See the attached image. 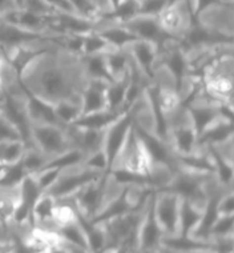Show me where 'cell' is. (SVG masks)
<instances>
[{
	"label": "cell",
	"mask_w": 234,
	"mask_h": 253,
	"mask_svg": "<svg viewBox=\"0 0 234 253\" xmlns=\"http://www.w3.org/2000/svg\"><path fill=\"white\" fill-rule=\"evenodd\" d=\"M19 80L30 96L53 107L61 101L81 103L89 76L81 56L52 42L27 61Z\"/></svg>",
	"instance_id": "1"
},
{
	"label": "cell",
	"mask_w": 234,
	"mask_h": 253,
	"mask_svg": "<svg viewBox=\"0 0 234 253\" xmlns=\"http://www.w3.org/2000/svg\"><path fill=\"white\" fill-rule=\"evenodd\" d=\"M233 48L222 51L202 68V91L212 100L233 109Z\"/></svg>",
	"instance_id": "2"
},
{
	"label": "cell",
	"mask_w": 234,
	"mask_h": 253,
	"mask_svg": "<svg viewBox=\"0 0 234 253\" xmlns=\"http://www.w3.org/2000/svg\"><path fill=\"white\" fill-rule=\"evenodd\" d=\"M151 164H152V160L148 155L147 148L136 126L132 124L121 148L118 149L112 164L109 167V170L121 169L130 173H136V175L147 176Z\"/></svg>",
	"instance_id": "3"
},
{
	"label": "cell",
	"mask_w": 234,
	"mask_h": 253,
	"mask_svg": "<svg viewBox=\"0 0 234 253\" xmlns=\"http://www.w3.org/2000/svg\"><path fill=\"white\" fill-rule=\"evenodd\" d=\"M30 145H34L49 159L60 156L72 148L65 126L57 124H30Z\"/></svg>",
	"instance_id": "4"
},
{
	"label": "cell",
	"mask_w": 234,
	"mask_h": 253,
	"mask_svg": "<svg viewBox=\"0 0 234 253\" xmlns=\"http://www.w3.org/2000/svg\"><path fill=\"white\" fill-rule=\"evenodd\" d=\"M182 199L168 191L153 192L152 210L156 223L164 237H176L180 235V208Z\"/></svg>",
	"instance_id": "5"
},
{
	"label": "cell",
	"mask_w": 234,
	"mask_h": 253,
	"mask_svg": "<svg viewBox=\"0 0 234 253\" xmlns=\"http://www.w3.org/2000/svg\"><path fill=\"white\" fill-rule=\"evenodd\" d=\"M103 175L104 172L87 168L85 166H82V163L78 166L68 167L60 170L56 181L45 193H49L55 199H65V197L72 196L75 192H78L85 184L100 179Z\"/></svg>",
	"instance_id": "6"
},
{
	"label": "cell",
	"mask_w": 234,
	"mask_h": 253,
	"mask_svg": "<svg viewBox=\"0 0 234 253\" xmlns=\"http://www.w3.org/2000/svg\"><path fill=\"white\" fill-rule=\"evenodd\" d=\"M157 19L161 28L170 38L177 40L195 23V16L188 0H172Z\"/></svg>",
	"instance_id": "7"
},
{
	"label": "cell",
	"mask_w": 234,
	"mask_h": 253,
	"mask_svg": "<svg viewBox=\"0 0 234 253\" xmlns=\"http://www.w3.org/2000/svg\"><path fill=\"white\" fill-rule=\"evenodd\" d=\"M199 26L216 32L218 35L233 39V4L217 1L195 16Z\"/></svg>",
	"instance_id": "8"
},
{
	"label": "cell",
	"mask_w": 234,
	"mask_h": 253,
	"mask_svg": "<svg viewBox=\"0 0 234 253\" xmlns=\"http://www.w3.org/2000/svg\"><path fill=\"white\" fill-rule=\"evenodd\" d=\"M104 176L105 173L100 179L85 184L84 187L78 189V192H75L72 196H70L78 213L85 220L93 221L103 207Z\"/></svg>",
	"instance_id": "9"
},
{
	"label": "cell",
	"mask_w": 234,
	"mask_h": 253,
	"mask_svg": "<svg viewBox=\"0 0 234 253\" xmlns=\"http://www.w3.org/2000/svg\"><path fill=\"white\" fill-rule=\"evenodd\" d=\"M155 192V191H153ZM153 192L148 199L143 216L140 218L135 233V249L137 253H144L147 251H153L161 247V241L164 239V235L161 232L158 224L155 220L152 210Z\"/></svg>",
	"instance_id": "10"
},
{
	"label": "cell",
	"mask_w": 234,
	"mask_h": 253,
	"mask_svg": "<svg viewBox=\"0 0 234 253\" xmlns=\"http://www.w3.org/2000/svg\"><path fill=\"white\" fill-rule=\"evenodd\" d=\"M0 20L9 23L28 32L40 34V35H57L53 32V20L55 13L52 15H40V13L31 12L28 9L18 7L11 9L8 12L0 16Z\"/></svg>",
	"instance_id": "11"
},
{
	"label": "cell",
	"mask_w": 234,
	"mask_h": 253,
	"mask_svg": "<svg viewBox=\"0 0 234 253\" xmlns=\"http://www.w3.org/2000/svg\"><path fill=\"white\" fill-rule=\"evenodd\" d=\"M126 30L129 31L132 35L137 40L149 42V43L156 44L158 47V52L164 48L165 45L170 42H173V38H170L162 28L157 16H145V15H136L128 22L122 23Z\"/></svg>",
	"instance_id": "12"
},
{
	"label": "cell",
	"mask_w": 234,
	"mask_h": 253,
	"mask_svg": "<svg viewBox=\"0 0 234 253\" xmlns=\"http://www.w3.org/2000/svg\"><path fill=\"white\" fill-rule=\"evenodd\" d=\"M125 49L129 53L130 60L135 64L136 68L143 74L148 82L152 83L153 75L158 66V55H160L158 47L149 42L135 40Z\"/></svg>",
	"instance_id": "13"
},
{
	"label": "cell",
	"mask_w": 234,
	"mask_h": 253,
	"mask_svg": "<svg viewBox=\"0 0 234 253\" xmlns=\"http://www.w3.org/2000/svg\"><path fill=\"white\" fill-rule=\"evenodd\" d=\"M132 124H133L132 116H130L128 111H125L112 124H109L105 128L103 151H104L105 156L108 159L109 167L112 164L113 159H115V156L118 152V149L121 148L122 143H124V140H125Z\"/></svg>",
	"instance_id": "14"
},
{
	"label": "cell",
	"mask_w": 234,
	"mask_h": 253,
	"mask_svg": "<svg viewBox=\"0 0 234 253\" xmlns=\"http://www.w3.org/2000/svg\"><path fill=\"white\" fill-rule=\"evenodd\" d=\"M99 23L82 19L75 13H55L53 32L57 35H85L97 30Z\"/></svg>",
	"instance_id": "15"
},
{
	"label": "cell",
	"mask_w": 234,
	"mask_h": 253,
	"mask_svg": "<svg viewBox=\"0 0 234 253\" xmlns=\"http://www.w3.org/2000/svg\"><path fill=\"white\" fill-rule=\"evenodd\" d=\"M108 83L109 82H104V80L89 79L87 88L84 89L81 95V116L108 109L107 108V96H105V89Z\"/></svg>",
	"instance_id": "16"
},
{
	"label": "cell",
	"mask_w": 234,
	"mask_h": 253,
	"mask_svg": "<svg viewBox=\"0 0 234 253\" xmlns=\"http://www.w3.org/2000/svg\"><path fill=\"white\" fill-rule=\"evenodd\" d=\"M56 205V199L49 193H41L36 200L32 213H31V223L38 229L41 231L55 232L53 227V210Z\"/></svg>",
	"instance_id": "17"
},
{
	"label": "cell",
	"mask_w": 234,
	"mask_h": 253,
	"mask_svg": "<svg viewBox=\"0 0 234 253\" xmlns=\"http://www.w3.org/2000/svg\"><path fill=\"white\" fill-rule=\"evenodd\" d=\"M97 32L103 36L109 47L113 49H125L130 43L137 40L135 36L126 30L121 24H112V23H99Z\"/></svg>",
	"instance_id": "18"
},
{
	"label": "cell",
	"mask_w": 234,
	"mask_h": 253,
	"mask_svg": "<svg viewBox=\"0 0 234 253\" xmlns=\"http://www.w3.org/2000/svg\"><path fill=\"white\" fill-rule=\"evenodd\" d=\"M20 196V183L16 185H0V221L11 228L13 214Z\"/></svg>",
	"instance_id": "19"
},
{
	"label": "cell",
	"mask_w": 234,
	"mask_h": 253,
	"mask_svg": "<svg viewBox=\"0 0 234 253\" xmlns=\"http://www.w3.org/2000/svg\"><path fill=\"white\" fill-rule=\"evenodd\" d=\"M104 59L111 80H120L129 74L132 60L126 49H108L104 53Z\"/></svg>",
	"instance_id": "20"
},
{
	"label": "cell",
	"mask_w": 234,
	"mask_h": 253,
	"mask_svg": "<svg viewBox=\"0 0 234 253\" xmlns=\"http://www.w3.org/2000/svg\"><path fill=\"white\" fill-rule=\"evenodd\" d=\"M129 85V74L120 80L109 82L105 89L107 96V108L113 112H125L126 107V91Z\"/></svg>",
	"instance_id": "21"
},
{
	"label": "cell",
	"mask_w": 234,
	"mask_h": 253,
	"mask_svg": "<svg viewBox=\"0 0 234 253\" xmlns=\"http://www.w3.org/2000/svg\"><path fill=\"white\" fill-rule=\"evenodd\" d=\"M55 232L59 236V239L65 244H70L72 247L82 249V251H89L87 235H85V231H84L78 217L72 223H68L63 227L57 228Z\"/></svg>",
	"instance_id": "22"
},
{
	"label": "cell",
	"mask_w": 234,
	"mask_h": 253,
	"mask_svg": "<svg viewBox=\"0 0 234 253\" xmlns=\"http://www.w3.org/2000/svg\"><path fill=\"white\" fill-rule=\"evenodd\" d=\"M26 109L30 124L31 123H38V124H57V126H60L56 116H55L52 105L45 104L43 101L38 100L35 97L28 95Z\"/></svg>",
	"instance_id": "23"
},
{
	"label": "cell",
	"mask_w": 234,
	"mask_h": 253,
	"mask_svg": "<svg viewBox=\"0 0 234 253\" xmlns=\"http://www.w3.org/2000/svg\"><path fill=\"white\" fill-rule=\"evenodd\" d=\"M204 211L197 210L195 207L187 200L181 201V208H180V235L182 237H189L198 227L199 221L202 218Z\"/></svg>",
	"instance_id": "24"
},
{
	"label": "cell",
	"mask_w": 234,
	"mask_h": 253,
	"mask_svg": "<svg viewBox=\"0 0 234 253\" xmlns=\"http://www.w3.org/2000/svg\"><path fill=\"white\" fill-rule=\"evenodd\" d=\"M49 162L51 159L45 156L43 152H40L34 145H27L20 159V167L26 176L35 175L39 170L44 169Z\"/></svg>",
	"instance_id": "25"
},
{
	"label": "cell",
	"mask_w": 234,
	"mask_h": 253,
	"mask_svg": "<svg viewBox=\"0 0 234 253\" xmlns=\"http://www.w3.org/2000/svg\"><path fill=\"white\" fill-rule=\"evenodd\" d=\"M121 114L124 112H113V111L105 109V111H100L95 114L84 115L75 123L74 126H81V128H92V129H105Z\"/></svg>",
	"instance_id": "26"
},
{
	"label": "cell",
	"mask_w": 234,
	"mask_h": 253,
	"mask_svg": "<svg viewBox=\"0 0 234 253\" xmlns=\"http://www.w3.org/2000/svg\"><path fill=\"white\" fill-rule=\"evenodd\" d=\"M59 124L63 126H72L81 118V103L78 101H61L52 107Z\"/></svg>",
	"instance_id": "27"
},
{
	"label": "cell",
	"mask_w": 234,
	"mask_h": 253,
	"mask_svg": "<svg viewBox=\"0 0 234 253\" xmlns=\"http://www.w3.org/2000/svg\"><path fill=\"white\" fill-rule=\"evenodd\" d=\"M82 61L85 66L89 79H97L104 82H112L108 74L107 66H105L104 53L100 55H91V56H82Z\"/></svg>",
	"instance_id": "28"
},
{
	"label": "cell",
	"mask_w": 234,
	"mask_h": 253,
	"mask_svg": "<svg viewBox=\"0 0 234 253\" xmlns=\"http://www.w3.org/2000/svg\"><path fill=\"white\" fill-rule=\"evenodd\" d=\"M108 49H111L109 44L105 42L104 38L100 35L97 31H92L89 34H85V35H84V39H82L81 57L105 53Z\"/></svg>",
	"instance_id": "29"
},
{
	"label": "cell",
	"mask_w": 234,
	"mask_h": 253,
	"mask_svg": "<svg viewBox=\"0 0 234 253\" xmlns=\"http://www.w3.org/2000/svg\"><path fill=\"white\" fill-rule=\"evenodd\" d=\"M68 1L75 15H78L80 18L99 23L103 16V13L100 12V9L96 7L92 0H68Z\"/></svg>",
	"instance_id": "30"
},
{
	"label": "cell",
	"mask_w": 234,
	"mask_h": 253,
	"mask_svg": "<svg viewBox=\"0 0 234 253\" xmlns=\"http://www.w3.org/2000/svg\"><path fill=\"white\" fill-rule=\"evenodd\" d=\"M234 220L233 214H218L214 223L209 231V239L210 237H225V236H233Z\"/></svg>",
	"instance_id": "31"
},
{
	"label": "cell",
	"mask_w": 234,
	"mask_h": 253,
	"mask_svg": "<svg viewBox=\"0 0 234 253\" xmlns=\"http://www.w3.org/2000/svg\"><path fill=\"white\" fill-rule=\"evenodd\" d=\"M59 168H52V167H45L44 169L39 170L35 175L32 176V179L35 180L36 185L39 187V189L41 191V193L47 192L49 188L52 187V184L56 181L57 176L60 173Z\"/></svg>",
	"instance_id": "32"
},
{
	"label": "cell",
	"mask_w": 234,
	"mask_h": 253,
	"mask_svg": "<svg viewBox=\"0 0 234 253\" xmlns=\"http://www.w3.org/2000/svg\"><path fill=\"white\" fill-rule=\"evenodd\" d=\"M23 140V136L20 133L16 126L9 120L3 112L0 111V143H8V141H18Z\"/></svg>",
	"instance_id": "33"
},
{
	"label": "cell",
	"mask_w": 234,
	"mask_h": 253,
	"mask_svg": "<svg viewBox=\"0 0 234 253\" xmlns=\"http://www.w3.org/2000/svg\"><path fill=\"white\" fill-rule=\"evenodd\" d=\"M205 147H209L213 155L218 157V159H221L222 162H225L229 166H233V136L222 140L220 143L205 145Z\"/></svg>",
	"instance_id": "34"
},
{
	"label": "cell",
	"mask_w": 234,
	"mask_h": 253,
	"mask_svg": "<svg viewBox=\"0 0 234 253\" xmlns=\"http://www.w3.org/2000/svg\"><path fill=\"white\" fill-rule=\"evenodd\" d=\"M172 0H139V13L145 16H158Z\"/></svg>",
	"instance_id": "35"
},
{
	"label": "cell",
	"mask_w": 234,
	"mask_h": 253,
	"mask_svg": "<svg viewBox=\"0 0 234 253\" xmlns=\"http://www.w3.org/2000/svg\"><path fill=\"white\" fill-rule=\"evenodd\" d=\"M82 166L91 168V169L99 170V172H104V173L109 170L108 159L105 156V152L103 149H99L91 155H87L82 160Z\"/></svg>",
	"instance_id": "36"
},
{
	"label": "cell",
	"mask_w": 234,
	"mask_h": 253,
	"mask_svg": "<svg viewBox=\"0 0 234 253\" xmlns=\"http://www.w3.org/2000/svg\"><path fill=\"white\" fill-rule=\"evenodd\" d=\"M233 189H226L221 193V196L217 201V211L218 214H233Z\"/></svg>",
	"instance_id": "37"
},
{
	"label": "cell",
	"mask_w": 234,
	"mask_h": 253,
	"mask_svg": "<svg viewBox=\"0 0 234 253\" xmlns=\"http://www.w3.org/2000/svg\"><path fill=\"white\" fill-rule=\"evenodd\" d=\"M44 3L52 9L55 13L65 12V13H74L71 4L68 0H43Z\"/></svg>",
	"instance_id": "38"
},
{
	"label": "cell",
	"mask_w": 234,
	"mask_h": 253,
	"mask_svg": "<svg viewBox=\"0 0 234 253\" xmlns=\"http://www.w3.org/2000/svg\"><path fill=\"white\" fill-rule=\"evenodd\" d=\"M19 7L18 0H0V16L8 12L11 9H15Z\"/></svg>",
	"instance_id": "39"
},
{
	"label": "cell",
	"mask_w": 234,
	"mask_h": 253,
	"mask_svg": "<svg viewBox=\"0 0 234 253\" xmlns=\"http://www.w3.org/2000/svg\"><path fill=\"white\" fill-rule=\"evenodd\" d=\"M15 249H16V243L12 237L0 241V253H15Z\"/></svg>",
	"instance_id": "40"
},
{
	"label": "cell",
	"mask_w": 234,
	"mask_h": 253,
	"mask_svg": "<svg viewBox=\"0 0 234 253\" xmlns=\"http://www.w3.org/2000/svg\"><path fill=\"white\" fill-rule=\"evenodd\" d=\"M92 1L95 3V5L100 9V12L103 13V15L109 12V5L107 3V0H92Z\"/></svg>",
	"instance_id": "41"
},
{
	"label": "cell",
	"mask_w": 234,
	"mask_h": 253,
	"mask_svg": "<svg viewBox=\"0 0 234 253\" xmlns=\"http://www.w3.org/2000/svg\"><path fill=\"white\" fill-rule=\"evenodd\" d=\"M7 239H11V233H9L8 228L0 221V241L7 240Z\"/></svg>",
	"instance_id": "42"
},
{
	"label": "cell",
	"mask_w": 234,
	"mask_h": 253,
	"mask_svg": "<svg viewBox=\"0 0 234 253\" xmlns=\"http://www.w3.org/2000/svg\"><path fill=\"white\" fill-rule=\"evenodd\" d=\"M182 253H216V252H214L213 249H210V247H201V248L189 249V251H185V252H182Z\"/></svg>",
	"instance_id": "43"
},
{
	"label": "cell",
	"mask_w": 234,
	"mask_h": 253,
	"mask_svg": "<svg viewBox=\"0 0 234 253\" xmlns=\"http://www.w3.org/2000/svg\"><path fill=\"white\" fill-rule=\"evenodd\" d=\"M122 1H124V0H107V3H108V5H109V11H112V9L117 8L118 5L121 4Z\"/></svg>",
	"instance_id": "44"
},
{
	"label": "cell",
	"mask_w": 234,
	"mask_h": 253,
	"mask_svg": "<svg viewBox=\"0 0 234 253\" xmlns=\"http://www.w3.org/2000/svg\"><path fill=\"white\" fill-rule=\"evenodd\" d=\"M220 1H224V3H229V4H233V0H220Z\"/></svg>",
	"instance_id": "45"
},
{
	"label": "cell",
	"mask_w": 234,
	"mask_h": 253,
	"mask_svg": "<svg viewBox=\"0 0 234 253\" xmlns=\"http://www.w3.org/2000/svg\"><path fill=\"white\" fill-rule=\"evenodd\" d=\"M78 253H92V252H91V251H80Z\"/></svg>",
	"instance_id": "46"
}]
</instances>
